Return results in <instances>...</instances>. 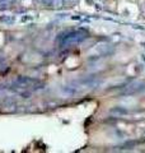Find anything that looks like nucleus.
I'll use <instances>...</instances> for the list:
<instances>
[{
  "label": "nucleus",
  "instance_id": "1",
  "mask_svg": "<svg viewBox=\"0 0 145 153\" xmlns=\"http://www.w3.org/2000/svg\"><path fill=\"white\" fill-rule=\"evenodd\" d=\"M52 4H54V7L59 8V7H61V4H62V0H54V1H52Z\"/></svg>",
  "mask_w": 145,
  "mask_h": 153
}]
</instances>
